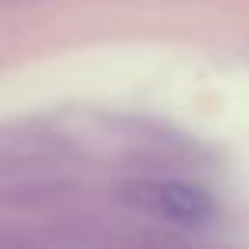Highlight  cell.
<instances>
[{"label": "cell", "mask_w": 249, "mask_h": 249, "mask_svg": "<svg viewBox=\"0 0 249 249\" xmlns=\"http://www.w3.org/2000/svg\"><path fill=\"white\" fill-rule=\"evenodd\" d=\"M154 208L167 218V222H178L184 229H198L212 218L215 205H212V195L195 188V184H181V181H167V184H157L154 188Z\"/></svg>", "instance_id": "1"}]
</instances>
